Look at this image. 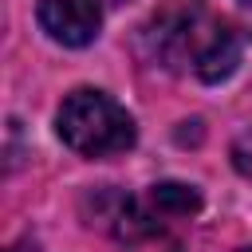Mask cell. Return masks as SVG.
<instances>
[{
  "instance_id": "obj_5",
  "label": "cell",
  "mask_w": 252,
  "mask_h": 252,
  "mask_svg": "<svg viewBox=\"0 0 252 252\" xmlns=\"http://www.w3.org/2000/svg\"><path fill=\"white\" fill-rule=\"evenodd\" d=\"M232 169L240 177H252V130H244L236 142H232Z\"/></svg>"
},
{
  "instance_id": "obj_1",
  "label": "cell",
  "mask_w": 252,
  "mask_h": 252,
  "mask_svg": "<svg viewBox=\"0 0 252 252\" xmlns=\"http://www.w3.org/2000/svg\"><path fill=\"white\" fill-rule=\"evenodd\" d=\"M244 32L232 20L213 16L201 0H169L142 28V47L169 71H193L205 83H220L244 55Z\"/></svg>"
},
{
  "instance_id": "obj_8",
  "label": "cell",
  "mask_w": 252,
  "mask_h": 252,
  "mask_svg": "<svg viewBox=\"0 0 252 252\" xmlns=\"http://www.w3.org/2000/svg\"><path fill=\"white\" fill-rule=\"evenodd\" d=\"M244 4H252V0H244Z\"/></svg>"
},
{
  "instance_id": "obj_4",
  "label": "cell",
  "mask_w": 252,
  "mask_h": 252,
  "mask_svg": "<svg viewBox=\"0 0 252 252\" xmlns=\"http://www.w3.org/2000/svg\"><path fill=\"white\" fill-rule=\"evenodd\" d=\"M146 205H150V213L158 220H165V217H193L201 209V193L193 185H181V181H158V185H150Z\"/></svg>"
},
{
  "instance_id": "obj_6",
  "label": "cell",
  "mask_w": 252,
  "mask_h": 252,
  "mask_svg": "<svg viewBox=\"0 0 252 252\" xmlns=\"http://www.w3.org/2000/svg\"><path fill=\"white\" fill-rule=\"evenodd\" d=\"M94 4H122V0H94Z\"/></svg>"
},
{
  "instance_id": "obj_7",
  "label": "cell",
  "mask_w": 252,
  "mask_h": 252,
  "mask_svg": "<svg viewBox=\"0 0 252 252\" xmlns=\"http://www.w3.org/2000/svg\"><path fill=\"white\" fill-rule=\"evenodd\" d=\"M240 252H252V244H248V248H240Z\"/></svg>"
},
{
  "instance_id": "obj_3",
  "label": "cell",
  "mask_w": 252,
  "mask_h": 252,
  "mask_svg": "<svg viewBox=\"0 0 252 252\" xmlns=\"http://www.w3.org/2000/svg\"><path fill=\"white\" fill-rule=\"evenodd\" d=\"M35 16L39 28L63 47H87L102 28V12L94 0H39Z\"/></svg>"
},
{
  "instance_id": "obj_2",
  "label": "cell",
  "mask_w": 252,
  "mask_h": 252,
  "mask_svg": "<svg viewBox=\"0 0 252 252\" xmlns=\"http://www.w3.org/2000/svg\"><path fill=\"white\" fill-rule=\"evenodd\" d=\"M55 130L83 158L126 154L134 146V138H138L134 118L126 114V106L114 102L102 91H91V87H79V91H71L63 98V106L55 114Z\"/></svg>"
}]
</instances>
